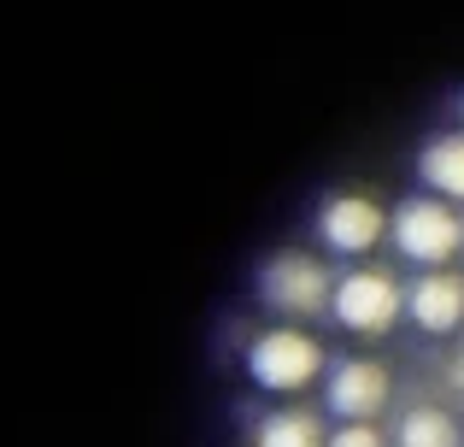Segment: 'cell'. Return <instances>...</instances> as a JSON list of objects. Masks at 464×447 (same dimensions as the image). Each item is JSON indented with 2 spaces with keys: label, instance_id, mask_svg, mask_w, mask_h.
Returning <instances> with one entry per match:
<instances>
[{
  "label": "cell",
  "instance_id": "6da1fadb",
  "mask_svg": "<svg viewBox=\"0 0 464 447\" xmlns=\"http://www.w3.org/2000/svg\"><path fill=\"white\" fill-rule=\"evenodd\" d=\"M388 241H394V253L406 265H418V271L453 265L464 253V207L423 189V195L400 200V207L388 212Z\"/></svg>",
  "mask_w": 464,
  "mask_h": 447
},
{
  "label": "cell",
  "instance_id": "277c9868",
  "mask_svg": "<svg viewBox=\"0 0 464 447\" xmlns=\"http://www.w3.org/2000/svg\"><path fill=\"white\" fill-rule=\"evenodd\" d=\"M329 318L347 335H388L400 318H406V283H400L388 265H353V271L335 277L329 288Z\"/></svg>",
  "mask_w": 464,
  "mask_h": 447
},
{
  "label": "cell",
  "instance_id": "9c48e42d",
  "mask_svg": "<svg viewBox=\"0 0 464 447\" xmlns=\"http://www.w3.org/2000/svg\"><path fill=\"white\" fill-rule=\"evenodd\" d=\"M324 418L312 406H271L253 424V447H324Z\"/></svg>",
  "mask_w": 464,
  "mask_h": 447
},
{
  "label": "cell",
  "instance_id": "8992f818",
  "mask_svg": "<svg viewBox=\"0 0 464 447\" xmlns=\"http://www.w3.org/2000/svg\"><path fill=\"white\" fill-rule=\"evenodd\" d=\"M324 413L329 418H382V406L394 401V377L376 359H335L324 365Z\"/></svg>",
  "mask_w": 464,
  "mask_h": 447
},
{
  "label": "cell",
  "instance_id": "5b68a950",
  "mask_svg": "<svg viewBox=\"0 0 464 447\" xmlns=\"http://www.w3.org/2000/svg\"><path fill=\"white\" fill-rule=\"evenodd\" d=\"M388 241V212L376 195H359V189H341L317 207V248L341 253V259H364Z\"/></svg>",
  "mask_w": 464,
  "mask_h": 447
},
{
  "label": "cell",
  "instance_id": "ba28073f",
  "mask_svg": "<svg viewBox=\"0 0 464 447\" xmlns=\"http://www.w3.org/2000/svg\"><path fill=\"white\" fill-rule=\"evenodd\" d=\"M418 177H423V189H430V195L464 207V130H441V136L423 141Z\"/></svg>",
  "mask_w": 464,
  "mask_h": 447
},
{
  "label": "cell",
  "instance_id": "7a4b0ae2",
  "mask_svg": "<svg viewBox=\"0 0 464 447\" xmlns=\"http://www.w3.org/2000/svg\"><path fill=\"white\" fill-rule=\"evenodd\" d=\"M259 306L283 324H312L329 312V288H335V265H324V253H306V248H288V253H271L259 265Z\"/></svg>",
  "mask_w": 464,
  "mask_h": 447
},
{
  "label": "cell",
  "instance_id": "8fae6325",
  "mask_svg": "<svg viewBox=\"0 0 464 447\" xmlns=\"http://www.w3.org/2000/svg\"><path fill=\"white\" fill-rule=\"evenodd\" d=\"M324 447H388V430L376 418H335V430L324 436Z\"/></svg>",
  "mask_w": 464,
  "mask_h": 447
},
{
  "label": "cell",
  "instance_id": "3957f363",
  "mask_svg": "<svg viewBox=\"0 0 464 447\" xmlns=\"http://www.w3.org/2000/svg\"><path fill=\"white\" fill-rule=\"evenodd\" d=\"M324 342L306 330V324H283L276 318L271 330H259L247 342V377L253 389L265 394H306L317 377H324Z\"/></svg>",
  "mask_w": 464,
  "mask_h": 447
},
{
  "label": "cell",
  "instance_id": "7c38bea8",
  "mask_svg": "<svg viewBox=\"0 0 464 447\" xmlns=\"http://www.w3.org/2000/svg\"><path fill=\"white\" fill-rule=\"evenodd\" d=\"M447 389H453L459 401H464V354H453V359H447Z\"/></svg>",
  "mask_w": 464,
  "mask_h": 447
},
{
  "label": "cell",
  "instance_id": "4fadbf2b",
  "mask_svg": "<svg viewBox=\"0 0 464 447\" xmlns=\"http://www.w3.org/2000/svg\"><path fill=\"white\" fill-rule=\"evenodd\" d=\"M459 118H464V94H459Z\"/></svg>",
  "mask_w": 464,
  "mask_h": 447
},
{
  "label": "cell",
  "instance_id": "30bf717a",
  "mask_svg": "<svg viewBox=\"0 0 464 447\" xmlns=\"http://www.w3.org/2000/svg\"><path fill=\"white\" fill-rule=\"evenodd\" d=\"M388 447H464V430L447 406H406Z\"/></svg>",
  "mask_w": 464,
  "mask_h": 447
},
{
  "label": "cell",
  "instance_id": "52a82bcc",
  "mask_svg": "<svg viewBox=\"0 0 464 447\" xmlns=\"http://www.w3.org/2000/svg\"><path fill=\"white\" fill-rule=\"evenodd\" d=\"M406 318L418 324L423 335H453V330H464V271H453V265L418 271L406 283Z\"/></svg>",
  "mask_w": 464,
  "mask_h": 447
}]
</instances>
